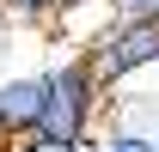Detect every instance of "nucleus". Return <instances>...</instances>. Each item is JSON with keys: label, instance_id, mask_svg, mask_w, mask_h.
I'll use <instances>...</instances> for the list:
<instances>
[{"label": "nucleus", "instance_id": "3", "mask_svg": "<svg viewBox=\"0 0 159 152\" xmlns=\"http://www.w3.org/2000/svg\"><path fill=\"white\" fill-rule=\"evenodd\" d=\"M43 122V67L37 73H6L0 79V146L37 134Z\"/></svg>", "mask_w": 159, "mask_h": 152}, {"label": "nucleus", "instance_id": "6", "mask_svg": "<svg viewBox=\"0 0 159 152\" xmlns=\"http://www.w3.org/2000/svg\"><path fill=\"white\" fill-rule=\"evenodd\" d=\"M110 19H129V24H159V0H110Z\"/></svg>", "mask_w": 159, "mask_h": 152}, {"label": "nucleus", "instance_id": "1", "mask_svg": "<svg viewBox=\"0 0 159 152\" xmlns=\"http://www.w3.org/2000/svg\"><path fill=\"white\" fill-rule=\"evenodd\" d=\"M104 79L92 73L86 49H67L43 67V122H37V140L49 146H86L98 140V116H104Z\"/></svg>", "mask_w": 159, "mask_h": 152}, {"label": "nucleus", "instance_id": "2", "mask_svg": "<svg viewBox=\"0 0 159 152\" xmlns=\"http://www.w3.org/2000/svg\"><path fill=\"white\" fill-rule=\"evenodd\" d=\"M86 61H92V73L104 79V91H116V85H129L135 73H159V24H129V19H110L92 37V49H86Z\"/></svg>", "mask_w": 159, "mask_h": 152}, {"label": "nucleus", "instance_id": "8", "mask_svg": "<svg viewBox=\"0 0 159 152\" xmlns=\"http://www.w3.org/2000/svg\"><path fill=\"white\" fill-rule=\"evenodd\" d=\"M61 152H92V140H86V146H61Z\"/></svg>", "mask_w": 159, "mask_h": 152}, {"label": "nucleus", "instance_id": "7", "mask_svg": "<svg viewBox=\"0 0 159 152\" xmlns=\"http://www.w3.org/2000/svg\"><path fill=\"white\" fill-rule=\"evenodd\" d=\"M0 152H61V146H49V140H37V134H25V140H6Z\"/></svg>", "mask_w": 159, "mask_h": 152}, {"label": "nucleus", "instance_id": "5", "mask_svg": "<svg viewBox=\"0 0 159 152\" xmlns=\"http://www.w3.org/2000/svg\"><path fill=\"white\" fill-rule=\"evenodd\" d=\"M61 6L67 0H0V19H12V24H55Z\"/></svg>", "mask_w": 159, "mask_h": 152}, {"label": "nucleus", "instance_id": "4", "mask_svg": "<svg viewBox=\"0 0 159 152\" xmlns=\"http://www.w3.org/2000/svg\"><path fill=\"white\" fill-rule=\"evenodd\" d=\"M92 152H159V134H147V128H110V134L92 140Z\"/></svg>", "mask_w": 159, "mask_h": 152}]
</instances>
